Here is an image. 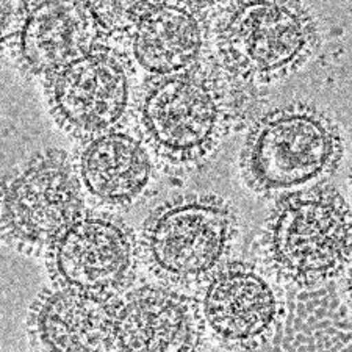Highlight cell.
<instances>
[{"mask_svg": "<svg viewBox=\"0 0 352 352\" xmlns=\"http://www.w3.org/2000/svg\"><path fill=\"white\" fill-rule=\"evenodd\" d=\"M249 83L230 76L218 58L190 71L151 77L136 94L138 135L171 166H195L212 155L238 116L252 111Z\"/></svg>", "mask_w": 352, "mask_h": 352, "instance_id": "6da1fadb", "label": "cell"}, {"mask_svg": "<svg viewBox=\"0 0 352 352\" xmlns=\"http://www.w3.org/2000/svg\"><path fill=\"white\" fill-rule=\"evenodd\" d=\"M263 257L288 283L320 285L351 262V212L331 185L283 196L265 224Z\"/></svg>", "mask_w": 352, "mask_h": 352, "instance_id": "7a4b0ae2", "label": "cell"}, {"mask_svg": "<svg viewBox=\"0 0 352 352\" xmlns=\"http://www.w3.org/2000/svg\"><path fill=\"white\" fill-rule=\"evenodd\" d=\"M344 151L333 119L307 104L260 116L241 151L243 177L252 191L272 196L335 171Z\"/></svg>", "mask_w": 352, "mask_h": 352, "instance_id": "3957f363", "label": "cell"}, {"mask_svg": "<svg viewBox=\"0 0 352 352\" xmlns=\"http://www.w3.org/2000/svg\"><path fill=\"white\" fill-rule=\"evenodd\" d=\"M316 44V21L307 7L296 2L229 3L214 27L219 65L251 85H266L296 72Z\"/></svg>", "mask_w": 352, "mask_h": 352, "instance_id": "277c9868", "label": "cell"}, {"mask_svg": "<svg viewBox=\"0 0 352 352\" xmlns=\"http://www.w3.org/2000/svg\"><path fill=\"white\" fill-rule=\"evenodd\" d=\"M235 234V213L224 199L180 196L147 218L140 257L158 280L177 287L199 285L227 265Z\"/></svg>", "mask_w": 352, "mask_h": 352, "instance_id": "5b68a950", "label": "cell"}, {"mask_svg": "<svg viewBox=\"0 0 352 352\" xmlns=\"http://www.w3.org/2000/svg\"><path fill=\"white\" fill-rule=\"evenodd\" d=\"M83 195L76 163L65 151L38 152L3 180V243L33 257L45 254L67 226L87 213Z\"/></svg>", "mask_w": 352, "mask_h": 352, "instance_id": "8992f818", "label": "cell"}, {"mask_svg": "<svg viewBox=\"0 0 352 352\" xmlns=\"http://www.w3.org/2000/svg\"><path fill=\"white\" fill-rule=\"evenodd\" d=\"M133 76L126 54L98 45L44 78L50 115L83 143L118 130L136 104Z\"/></svg>", "mask_w": 352, "mask_h": 352, "instance_id": "52a82bcc", "label": "cell"}, {"mask_svg": "<svg viewBox=\"0 0 352 352\" xmlns=\"http://www.w3.org/2000/svg\"><path fill=\"white\" fill-rule=\"evenodd\" d=\"M2 45L30 77L45 78L107 44L89 2H2Z\"/></svg>", "mask_w": 352, "mask_h": 352, "instance_id": "ba28073f", "label": "cell"}, {"mask_svg": "<svg viewBox=\"0 0 352 352\" xmlns=\"http://www.w3.org/2000/svg\"><path fill=\"white\" fill-rule=\"evenodd\" d=\"M140 243L121 219L87 214L74 221L44 254L54 285L116 294L133 279Z\"/></svg>", "mask_w": 352, "mask_h": 352, "instance_id": "9c48e42d", "label": "cell"}, {"mask_svg": "<svg viewBox=\"0 0 352 352\" xmlns=\"http://www.w3.org/2000/svg\"><path fill=\"white\" fill-rule=\"evenodd\" d=\"M116 294L45 287L27 315L32 348L60 352L115 351Z\"/></svg>", "mask_w": 352, "mask_h": 352, "instance_id": "30bf717a", "label": "cell"}, {"mask_svg": "<svg viewBox=\"0 0 352 352\" xmlns=\"http://www.w3.org/2000/svg\"><path fill=\"white\" fill-rule=\"evenodd\" d=\"M206 327L199 300L166 287L144 285L119 298L115 351H196Z\"/></svg>", "mask_w": 352, "mask_h": 352, "instance_id": "8fae6325", "label": "cell"}, {"mask_svg": "<svg viewBox=\"0 0 352 352\" xmlns=\"http://www.w3.org/2000/svg\"><path fill=\"white\" fill-rule=\"evenodd\" d=\"M207 326L223 342L255 348L268 342L282 315L268 279L249 263H229L207 282L202 298Z\"/></svg>", "mask_w": 352, "mask_h": 352, "instance_id": "7c38bea8", "label": "cell"}, {"mask_svg": "<svg viewBox=\"0 0 352 352\" xmlns=\"http://www.w3.org/2000/svg\"><path fill=\"white\" fill-rule=\"evenodd\" d=\"M207 3L149 2L127 33L140 67L151 77L190 71L204 58L210 32Z\"/></svg>", "mask_w": 352, "mask_h": 352, "instance_id": "4fadbf2b", "label": "cell"}, {"mask_svg": "<svg viewBox=\"0 0 352 352\" xmlns=\"http://www.w3.org/2000/svg\"><path fill=\"white\" fill-rule=\"evenodd\" d=\"M76 166L83 192L109 207L132 206L154 175L147 146L122 130L85 141Z\"/></svg>", "mask_w": 352, "mask_h": 352, "instance_id": "5bb4252c", "label": "cell"}, {"mask_svg": "<svg viewBox=\"0 0 352 352\" xmlns=\"http://www.w3.org/2000/svg\"><path fill=\"white\" fill-rule=\"evenodd\" d=\"M89 7L102 30L111 38L116 33H129L149 2H89Z\"/></svg>", "mask_w": 352, "mask_h": 352, "instance_id": "9a60e30c", "label": "cell"}]
</instances>
